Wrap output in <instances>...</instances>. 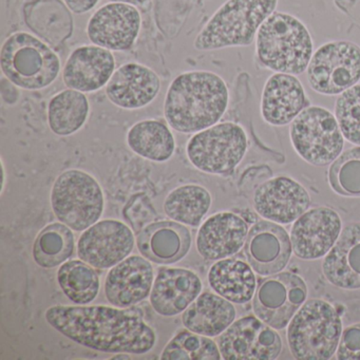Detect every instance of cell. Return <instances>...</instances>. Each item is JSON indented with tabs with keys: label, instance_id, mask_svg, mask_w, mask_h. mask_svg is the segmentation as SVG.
<instances>
[{
	"label": "cell",
	"instance_id": "3957f363",
	"mask_svg": "<svg viewBox=\"0 0 360 360\" xmlns=\"http://www.w3.org/2000/svg\"><path fill=\"white\" fill-rule=\"evenodd\" d=\"M256 53L269 70L297 77L307 72L314 54L313 39L296 16L275 11L259 28Z\"/></svg>",
	"mask_w": 360,
	"mask_h": 360
},
{
	"label": "cell",
	"instance_id": "5bb4252c",
	"mask_svg": "<svg viewBox=\"0 0 360 360\" xmlns=\"http://www.w3.org/2000/svg\"><path fill=\"white\" fill-rule=\"evenodd\" d=\"M142 28L138 8L122 3H109L98 8L87 24L86 33L94 45L112 52L134 47Z\"/></svg>",
	"mask_w": 360,
	"mask_h": 360
},
{
	"label": "cell",
	"instance_id": "4fadbf2b",
	"mask_svg": "<svg viewBox=\"0 0 360 360\" xmlns=\"http://www.w3.org/2000/svg\"><path fill=\"white\" fill-rule=\"evenodd\" d=\"M77 256L96 269H110L125 260L136 245V236L123 221L94 223L77 240Z\"/></svg>",
	"mask_w": 360,
	"mask_h": 360
},
{
	"label": "cell",
	"instance_id": "d4e9b609",
	"mask_svg": "<svg viewBox=\"0 0 360 360\" xmlns=\"http://www.w3.org/2000/svg\"><path fill=\"white\" fill-rule=\"evenodd\" d=\"M322 271L328 281L337 288H360V222L345 225L324 258Z\"/></svg>",
	"mask_w": 360,
	"mask_h": 360
},
{
	"label": "cell",
	"instance_id": "8fae6325",
	"mask_svg": "<svg viewBox=\"0 0 360 360\" xmlns=\"http://www.w3.org/2000/svg\"><path fill=\"white\" fill-rule=\"evenodd\" d=\"M307 286L300 276L283 271L265 278L252 300L255 315L275 330H283L307 301Z\"/></svg>",
	"mask_w": 360,
	"mask_h": 360
},
{
	"label": "cell",
	"instance_id": "d6a6232c",
	"mask_svg": "<svg viewBox=\"0 0 360 360\" xmlns=\"http://www.w3.org/2000/svg\"><path fill=\"white\" fill-rule=\"evenodd\" d=\"M162 360H220L222 359L218 343L210 337L191 330L176 333L164 347Z\"/></svg>",
	"mask_w": 360,
	"mask_h": 360
},
{
	"label": "cell",
	"instance_id": "f35d334b",
	"mask_svg": "<svg viewBox=\"0 0 360 360\" xmlns=\"http://www.w3.org/2000/svg\"><path fill=\"white\" fill-rule=\"evenodd\" d=\"M109 3H122L127 5L134 6V7H142L145 4L148 3L149 0H108Z\"/></svg>",
	"mask_w": 360,
	"mask_h": 360
},
{
	"label": "cell",
	"instance_id": "83f0119b",
	"mask_svg": "<svg viewBox=\"0 0 360 360\" xmlns=\"http://www.w3.org/2000/svg\"><path fill=\"white\" fill-rule=\"evenodd\" d=\"M126 142L132 153L155 163H165L174 157L176 139L164 122L144 120L129 128Z\"/></svg>",
	"mask_w": 360,
	"mask_h": 360
},
{
	"label": "cell",
	"instance_id": "1f68e13d",
	"mask_svg": "<svg viewBox=\"0 0 360 360\" xmlns=\"http://www.w3.org/2000/svg\"><path fill=\"white\" fill-rule=\"evenodd\" d=\"M58 283L65 296L77 305L94 302L101 290V280L94 267L81 260H68L58 269Z\"/></svg>",
	"mask_w": 360,
	"mask_h": 360
},
{
	"label": "cell",
	"instance_id": "277c9868",
	"mask_svg": "<svg viewBox=\"0 0 360 360\" xmlns=\"http://www.w3.org/2000/svg\"><path fill=\"white\" fill-rule=\"evenodd\" d=\"M279 0H227L193 41L198 51L248 47L259 28L276 11Z\"/></svg>",
	"mask_w": 360,
	"mask_h": 360
},
{
	"label": "cell",
	"instance_id": "ab89813d",
	"mask_svg": "<svg viewBox=\"0 0 360 360\" xmlns=\"http://www.w3.org/2000/svg\"><path fill=\"white\" fill-rule=\"evenodd\" d=\"M1 166H3V185H1V195H3L4 191H5V187H6V167H5V163H4V161L1 162Z\"/></svg>",
	"mask_w": 360,
	"mask_h": 360
},
{
	"label": "cell",
	"instance_id": "ffe728a7",
	"mask_svg": "<svg viewBox=\"0 0 360 360\" xmlns=\"http://www.w3.org/2000/svg\"><path fill=\"white\" fill-rule=\"evenodd\" d=\"M202 290L203 283L195 271L182 267H162L155 276L149 300L158 315L174 317L184 313Z\"/></svg>",
	"mask_w": 360,
	"mask_h": 360
},
{
	"label": "cell",
	"instance_id": "cb8c5ba5",
	"mask_svg": "<svg viewBox=\"0 0 360 360\" xmlns=\"http://www.w3.org/2000/svg\"><path fill=\"white\" fill-rule=\"evenodd\" d=\"M191 243V233L186 225L176 221L151 223L136 238V248L143 257L163 265L174 264L185 258Z\"/></svg>",
	"mask_w": 360,
	"mask_h": 360
},
{
	"label": "cell",
	"instance_id": "44dd1931",
	"mask_svg": "<svg viewBox=\"0 0 360 360\" xmlns=\"http://www.w3.org/2000/svg\"><path fill=\"white\" fill-rule=\"evenodd\" d=\"M112 51L85 45L73 50L63 69V82L70 89L92 94L106 87L115 71Z\"/></svg>",
	"mask_w": 360,
	"mask_h": 360
},
{
	"label": "cell",
	"instance_id": "6da1fadb",
	"mask_svg": "<svg viewBox=\"0 0 360 360\" xmlns=\"http://www.w3.org/2000/svg\"><path fill=\"white\" fill-rule=\"evenodd\" d=\"M48 323L77 345L109 354L144 355L157 343V334L142 316L107 305H52Z\"/></svg>",
	"mask_w": 360,
	"mask_h": 360
},
{
	"label": "cell",
	"instance_id": "7a4b0ae2",
	"mask_svg": "<svg viewBox=\"0 0 360 360\" xmlns=\"http://www.w3.org/2000/svg\"><path fill=\"white\" fill-rule=\"evenodd\" d=\"M229 104V87L220 75L212 71H187L168 87L164 117L176 132L195 134L218 124Z\"/></svg>",
	"mask_w": 360,
	"mask_h": 360
},
{
	"label": "cell",
	"instance_id": "ba28073f",
	"mask_svg": "<svg viewBox=\"0 0 360 360\" xmlns=\"http://www.w3.org/2000/svg\"><path fill=\"white\" fill-rule=\"evenodd\" d=\"M248 148V134L243 127L224 122L193 134L187 143L186 155L199 172L227 176L241 163Z\"/></svg>",
	"mask_w": 360,
	"mask_h": 360
},
{
	"label": "cell",
	"instance_id": "ac0fdd59",
	"mask_svg": "<svg viewBox=\"0 0 360 360\" xmlns=\"http://www.w3.org/2000/svg\"><path fill=\"white\" fill-rule=\"evenodd\" d=\"M288 231L271 221H259L248 231L245 254L250 266L261 276H271L285 269L292 256Z\"/></svg>",
	"mask_w": 360,
	"mask_h": 360
},
{
	"label": "cell",
	"instance_id": "4316f807",
	"mask_svg": "<svg viewBox=\"0 0 360 360\" xmlns=\"http://www.w3.org/2000/svg\"><path fill=\"white\" fill-rule=\"evenodd\" d=\"M207 279L216 294L235 304L250 302L257 290V279L252 267L238 259L217 261L210 267Z\"/></svg>",
	"mask_w": 360,
	"mask_h": 360
},
{
	"label": "cell",
	"instance_id": "d6986e66",
	"mask_svg": "<svg viewBox=\"0 0 360 360\" xmlns=\"http://www.w3.org/2000/svg\"><path fill=\"white\" fill-rule=\"evenodd\" d=\"M158 73L140 63L130 62L115 69L105 87L107 98L124 110H138L150 105L161 90Z\"/></svg>",
	"mask_w": 360,
	"mask_h": 360
},
{
	"label": "cell",
	"instance_id": "30bf717a",
	"mask_svg": "<svg viewBox=\"0 0 360 360\" xmlns=\"http://www.w3.org/2000/svg\"><path fill=\"white\" fill-rule=\"evenodd\" d=\"M307 82L322 96H340L360 81V47L349 41H328L311 56Z\"/></svg>",
	"mask_w": 360,
	"mask_h": 360
},
{
	"label": "cell",
	"instance_id": "8992f818",
	"mask_svg": "<svg viewBox=\"0 0 360 360\" xmlns=\"http://www.w3.org/2000/svg\"><path fill=\"white\" fill-rule=\"evenodd\" d=\"M341 334L336 309L322 299H309L288 324V347L296 359L328 360L336 353Z\"/></svg>",
	"mask_w": 360,
	"mask_h": 360
},
{
	"label": "cell",
	"instance_id": "2e32d148",
	"mask_svg": "<svg viewBox=\"0 0 360 360\" xmlns=\"http://www.w3.org/2000/svg\"><path fill=\"white\" fill-rule=\"evenodd\" d=\"M309 191L294 179L279 176L262 183L255 191L257 214L278 224H290L309 210Z\"/></svg>",
	"mask_w": 360,
	"mask_h": 360
},
{
	"label": "cell",
	"instance_id": "4dcf8cb0",
	"mask_svg": "<svg viewBox=\"0 0 360 360\" xmlns=\"http://www.w3.org/2000/svg\"><path fill=\"white\" fill-rule=\"evenodd\" d=\"M75 250L72 229L62 222L47 225L37 235L32 248L34 262L41 269L60 266L71 258Z\"/></svg>",
	"mask_w": 360,
	"mask_h": 360
},
{
	"label": "cell",
	"instance_id": "9a60e30c",
	"mask_svg": "<svg viewBox=\"0 0 360 360\" xmlns=\"http://www.w3.org/2000/svg\"><path fill=\"white\" fill-rule=\"evenodd\" d=\"M342 231L340 217L332 208L316 207L301 214L290 231L292 252L302 260L323 258Z\"/></svg>",
	"mask_w": 360,
	"mask_h": 360
},
{
	"label": "cell",
	"instance_id": "52a82bcc",
	"mask_svg": "<svg viewBox=\"0 0 360 360\" xmlns=\"http://www.w3.org/2000/svg\"><path fill=\"white\" fill-rule=\"evenodd\" d=\"M50 203L60 222L72 231H84L102 218L104 191L96 176L72 168L63 172L54 181Z\"/></svg>",
	"mask_w": 360,
	"mask_h": 360
},
{
	"label": "cell",
	"instance_id": "f546056e",
	"mask_svg": "<svg viewBox=\"0 0 360 360\" xmlns=\"http://www.w3.org/2000/svg\"><path fill=\"white\" fill-rule=\"evenodd\" d=\"M212 193L199 184H186L172 189L164 200L163 210L170 220L197 227L212 207Z\"/></svg>",
	"mask_w": 360,
	"mask_h": 360
},
{
	"label": "cell",
	"instance_id": "f1b7e54d",
	"mask_svg": "<svg viewBox=\"0 0 360 360\" xmlns=\"http://www.w3.org/2000/svg\"><path fill=\"white\" fill-rule=\"evenodd\" d=\"M90 103L84 92L67 89L58 92L48 105V125L56 136H71L87 123Z\"/></svg>",
	"mask_w": 360,
	"mask_h": 360
},
{
	"label": "cell",
	"instance_id": "603a6c76",
	"mask_svg": "<svg viewBox=\"0 0 360 360\" xmlns=\"http://www.w3.org/2000/svg\"><path fill=\"white\" fill-rule=\"evenodd\" d=\"M309 105L304 87L296 75L275 73L263 88L261 115L269 125L285 126Z\"/></svg>",
	"mask_w": 360,
	"mask_h": 360
},
{
	"label": "cell",
	"instance_id": "d590c367",
	"mask_svg": "<svg viewBox=\"0 0 360 360\" xmlns=\"http://www.w3.org/2000/svg\"><path fill=\"white\" fill-rule=\"evenodd\" d=\"M127 206L136 210V212L124 210V217L128 219L134 231L140 233L147 226V223L150 222L151 219L155 218V210H153L148 197L143 193L132 197V199L128 202Z\"/></svg>",
	"mask_w": 360,
	"mask_h": 360
},
{
	"label": "cell",
	"instance_id": "e0dca14e",
	"mask_svg": "<svg viewBox=\"0 0 360 360\" xmlns=\"http://www.w3.org/2000/svg\"><path fill=\"white\" fill-rule=\"evenodd\" d=\"M155 278V269L148 259L127 257L107 274L105 297L113 307L129 309L150 296Z\"/></svg>",
	"mask_w": 360,
	"mask_h": 360
},
{
	"label": "cell",
	"instance_id": "836d02e7",
	"mask_svg": "<svg viewBox=\"0 0 360 360\" xmlns=\"http://www.w3.org/2000/svg\"><path fill=\"white\" fill-rule=\"evenodd\" d=\"M328 180L338 195L360 198V146L347 149L330 164Z\"/></svg>",
	"mask_w": 360,
	"mask_h": 360
},
{
	"label": "cell",
	"instance_id": "7c38bea8",
	"mask_svg": "<svg viewBox=\"0 0 360 360\" xmlns=\"http://www.w3.org/2000/svg\"><path fill=\"white\" fill-rule=\"evenodd\" d=\"M222 359L274 360L282 351L275 328L255 316L235 320L218 338Z\"/></svg>",
	"mask_w": 360,
	"mask_h": 360
},
{
	"label": "cell",
	"instance_id": "74e56055",
	"mask_svg": "<svg viewBox=\"0 0 360 360\" xmlns=\"http://www.w3.org/2000/svg\"><path fill=\"white\" fill-rule=\"evenodd\" d=\"M65 5L77 15L92 11L100 3V0H64Z\"/></svg>",
	"mask_w": 360,
	"mask_h": 360
},
{
	"label": "cell",
	"instance_id": "e575fe53",
	"mask_svg": "<svg viewBox=\"0 0 360 360\" xmlns=\"http://www.w3.org/2000/svg\"><path fill=\"white\" fill-rule=\"evenodd\" d=\"M335 117L347 142L360 146V85H355L337 98Z\"/></svg>",
	"mask_w": 360,
	"mask_h": 360
},
{
	"label": "cell",
	"instance_id": "8d00e7d4",
	"mask_svg": "<svg viewBox=\"0 0 360 360\" xmlns=\"http://www.w3.org/2000/svg\"><path fill=\"white\" fill-rule=\"evenodd\" d=\"M336 357L339 360H360V323L342 330Z\"/></svg>",
	"mask_w": 360,
	"mask_h": 360
},
{
	"label": "cell",
	"instance_id": "7402d4cb",
	"mask_svg": "<svg viewBox=\"0 0 360 360\" xmlns=\"http://www.w3.org/2000/svg\"><path fill=\"white\" fill-rule=\"evenodd\" d=\"M248 224L235 212H222L206 219L195 238V248L205 260L231 258L245 245Z\"/></svg>",
	"mask_w": 360,
	"mask_h": 360
},
{
	"label": "cell",
	"instance_id": "5b68a950",
	"mask_svg": "<svg viewBox=\"0 0 360 360\" xmlns=\"http://www.w3.org/2000/svg\"><path fill=\"white\" fill-rule=\"evenodd\" d=\"M0 69L12 85L37 91L56 81L62 64L60 56L47 44L31 33L18 31L1 46Z\"/></svg>",
	"mask_w": 360,
	"mask_h": 360
},
{
	"label": "cell",
	"instance_id": "9c48e42d",
	"mask_svg": "<svg viewBox=\"0 0 360 360\" xmlns=\"http://www.w3.org/2000/svg\"><path fill=\"white\" fill-rule=\"evenodd\" d=\"M295 151L314 166L332 164L342 153L345 136L336 117L328 109L309 106L290 123Z\"/></svg>",
	"mask_w": 360,
	"mask_h": 360
},
{
	"label": "cell",
	"instance_id": "484cf974",
	"mask_svg": "<svg viewBox=\"0 0 360 360\" xmlns=\"http://www.w3.org/2000/svg\"><path fill=\"white\" fill-rule=\"evenodd\" d=\"M233 302L216 292H204L182 314L185 328L203 336L219 337L236 320Z\"/></svg>",
	"mask_w": 360,
	"mask_h": 360
}]
</instances>
